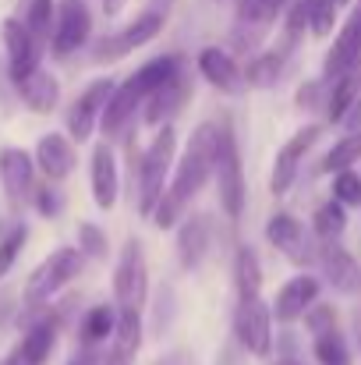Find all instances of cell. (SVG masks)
<instances>
[{
    "mask_svg": "<svg viewBox=\"0 0 361 365\" xmlns=\"http://www.w3.org/2000/svg\"><path fill=\"white\" fill-rule=\"evenodd\" d=\"M216 135L220 128L216 124H199L184 145V156L174 163V174H170V185L163 192V199L156 202L152 210V224L159 231H170L177 227V220H184V210L188 202L206 188V181L213 178V163H216Z\"/></svg>",
    "mask_w": 361,
    "mask_h": 365,
    "instance_id": "1",
    "label": "cell"
},
{
    "mask_svg": "<svg viewBox=\"0 0 361 365\" xmlns=\"http://www.w3.org/2000/svg\"><path fill=\"white\" fill-rule=\"evenodd\" d=\"M174 156H177V131L170 124H159L156 138L145 145L138 163H131V174H138V213L142 217H152L156 202L163 199L174 163H177Z\"/></svg>",
    "mask_w": 361,
    "mask_h": 365,
    "instance_id": "2",
    "label": "cell"
},
{
    "mask_svg": "<svg viewBox=\"0 0 361 365\" xmlns=\"http://www.w3.org/2000/svg\"><path fill=\"white\" fill-rule=\"evenodd\" d=\"M213 181L220 206L231 220H241L244 202H248V185H244V167H241V149L231 128H220L216 135V163H213Z\"/></svg>",
    "mask_w": 361,
    "mask_h": 365,
    "instance_id": "3",
    "label": "cell"
},
{
    "mask_svg": "<svg viewBox=\"0 0 361 365\" xmlns=\"http://www.w3.org/2000/svg\"><path fill=\"white\" fill-rule=\"evenodd\" d=\"M78 273H82V252L71 248V245L53 248V252L32 269V277L25 280V305H28V309L46 305V302H50L61 287H68Z\"/></svg>",
    "mask_w": 361,
    "mask_h": 365,
    "instance_id": "4",
    "label": "cell"
},
{
    "mask_svg": "<svg viewBox=\"0 0 361 365\" xmlns=\"http://www.w3.org/2000/svg\"><path fill=\"white\" fill-rule=\"evenodd\" d=\"M145 298H149V262H145L142 242L131 238L120 248V259L114 266V305L138 312Z\"/></svg>",
    "mask_w": 361,
    "mask_h": 365,
    "instance_id": "5",
    "label": "cell"
},
{
    "mask_svg": "<svg viewBox=\"0 0 361 365\" xmlns=\"http://www.w3.org/2000/svg\"><path fill=\"white\" fill-rule=\"evenodd\" d=\"M234 334L238 341L258 359H266L273 351V309L262 302V294H244L238 298V312H234Z\"/></svg>",
    "mask_w": 361,
    "mask_h": 365,
    "instance_id": "6",
    "label": "cell"
},
{
    "mask_svg": "<svg viewBox=\"0 0 361 365\" xmlns=\"http://www.w3.org/2000/svg\"><path fill=\"white\" fill-rule=\"evenodd\" d=\"M89 32H93V14H89L85 0H61L57 4V21H53V36H50L53 57L64 61L75 50H82Z\"/></svg>",
    "mask_w": 361,
    "mask_h": 365,
    "instance_id": "7",
    "label": "cell"
},
{
    "mask_svg": "<svg viewBox=\"0 0 361 365\" xmlns=\"http://www.w3.org/2000/svg\"><path fill=\"white\" fill-rule=\"evenodd\" d=\"M319 135H323V124H305V128H298L280 149H276V160H273V178H269V192L273 195H283L291 185H294V178H298V167H301V160H305V153L319 142Z\"/></svg>",
    "mask_w": 361,
    "mask_h": 365,
    "instance_id": "8",
    "label": "cell"
},
{
    "mask_svg": "<svg viewBox=\"0 0 361 365\" xmlns=\"http://www.w3.org/2000/svg\"><path fill=\"white\" fill-rule=\"evenodd\" d=\"M163 14L159 11H145V14H138L127 29H120L117 36H107V39H100L96 43V61L103 64V61H120V57H127L131 50H138V46H145V43H152L159 32H163Z\"/></svg>",
    "mask_w": 361,
    "mask_h": 365,
    "instance_id": "9",
    "label": "cell"
},
{
    "mask_svg": "<svg viewBox=\"0 0 361 365\" xmlns=\"http://www.w3.org/2000/svg\"><path fill=\"white\" fill-rule=\"evenodd\" d=\"M0 36H4V50H7V71L14 82H21L25 75H32L39 68L43 46L36 43V36L28 32V25L21 18H4Z\"/></svg>",
    "mask_w": 361,
    "mask_h": 365,
    "instance_id": "10",
    "label": "cell"
},
{
    "mask_svg": "<svg viewBox=\"0 0 361 365\" xmlns=\"http://www.w3.org/2000/svg\"><path fill=\"white\" fill-rule=\"evenodd\" d=\"M110 93H114V82L110 78H96L71 103V110H68V135H71V142H89L93 138V131H96V124L103 118V107H107Z\"/></svg>",
    "mask_w": 361,
    "mask_h": 365,
    "instance_id": "11",
    "label": "cell"
},
{
    "mask_svg": "<svg viewBox=\"0 0 361 365\" xmlns=\"http://www.w3.org/2000/svg\"><path fill=\"white\" fill-rule=\"evenodd\" d=\"M0 185H4V195L7 202L21 206V202H32V192H36V156L11 145L0 153Z\"/></svg>",
    "mask_w": 361,
    "mask_h": 365,
    "instance_id": "12",
    "label": "cell"
},
{
    "mask_svg": "<svg viewBox=\"0 0 361 365\" xmlns=\"http://www.w3.org/2000/svg\"><path fill=\"white\" fill-rule=\"evenodd\" d=\"M188 100H192V78H188L184 68H181L174 78H167L156 93L145 96L142 118H145V124H156V128H159V124H170V118H177Z\"/></svg>",
    "mask_w": 361,
    "mask_h": 365,
    "instance_id": "13",
    "label": "cell"
},
{
    "mask_svg": "<svg viewBox=\"0 0 361 365\" xmlns=\"http://www.w3.org/2000/svg\"><path fill=\"white\" fill-rule=\"evenodd\" d=\"M358 61H361V0L351 7L347 21L340 25V32H337V39H333L330 53H326L323 78L333 82V78H340L347 68H355Z\"/></svg>",
    "mask_w": 361,
    "mask_h": 365,
    "instance_id": "14",
    "label": "cell"
},
{
    "mask_svg": "<svg viewBox=\"0 0 361 365\" xmlns=\"http://www.w3.org/2000/svg\"><path fill=\"white\" fill-rule=\"evenodd\" d=\"M199 75H202L213 89H220V93H227V96H241V93L248 89L241 64L231 57V50H224V46H202V50H199Z\"/></svg>",
    "mask_w": 361,
    "mask_h": 365,
    "instance_id": "15",
    "label": "cell"
},
{
    "mask_svg": "<svg viewBox=\"0 0 361 365\" xmlns=\"http://www.w3.org/2000/svg\"><path fill=\"white\" fill-rule=\"evenodd\" d=\"M319 291H323V284H319L315 277H308V273L291 277V280L276 291L273 319H276V323H298V319H305V312L319 302Z\"/></svg>",
    "mask_w": 361,
    "mask_h": 365,
    "instance_id": "16",
    "label": "cell"
},
{
    "mask_svg": "<svg viewBox=\"0 0 361 365\" xmlns=\"http://www.w3.org/2000/svg\"><path fill=\"white\" fill-rule=\"evenodd\" d=\"M89 185H93V202L100 210H114L117 206V192H120V174H117V160L110 142H96L93 156H89Z\"/></svg>",
    "mask_w": 361,
    "mask_h": 365,
    "instance_id": "17",
    "label": "cell"
},
{
    "mask_svg": "<svg viewBox=\"0 0 361 365\" xmlns=\"http://www.w3.org/2000/svg\"><path fill=\"white\" fill-rule=\"evenodd\" d=\"M36 167H39L50 181H64V178H71L75 167H78V153H75L71 135L46 131V135L36 142Z\"/></svg>",
    "mask_w": 361,
    "mask_h": 365,
    "instance_id": "18",
    "label": "cell"
},
{
    "mask_svg": "<svg viewBox=\"0 0 361 365\" xmlns=\"http://www.w3.org/2000/svg\"><path fill=\"white\" fill-rule=\"evenodd\" d=\"M319 266H323V277H326V284H330L333 291L355 294L361 287V266L344 245H337V242L323 245V248H319Z\"/></svg>",
    "mask_w": 361,
    "mask_h": 365,
    "instance_id": "19",
    "label": "cell"
},
{
    "mask_svg": "<svg viewBox=\"0 0 361 365\" xmlns=\"http://www.w3.org/2000/svg\"><path fill=\"white\" fill-rule=\"evenodd\" d=\"M142 103H145V96L138 93V86H135L131 78H124L120 86H114V93H110V100H107V107H103V118H100L103 135H107V138H120L124 128L135 121V114L142 110Z\"/></svg>",
    "mask_w": 361,
    "mask_h": 365,
    "instance_id": "20",
    "label": "cell"
},
{
    "mask_svg": "<svg viewBox=\"0 0 361 365\" xmlns=\"http://www.w3.org/2000/svg\"><path fill=\"white\" fill-rule=\"evenodd\" d=\"M213 248V220L206 213L199 217H184V224L177 227V259L184 269H199L206 262Z\"/></svg>",
    "mask_w": 361,
    "mask_h": 365,
    "instance_id": "21",
    "label": "cell"
},
{
    "mask_svg": "<svg viewBox=\"0 0 361 365\" xmlns=\"http://www.w3.org/2000/svg\"><path fill=\"white\" fill-rule=\"evenodd\" d=\"M266 238L276 245L294 266H308L312 262V248L305 238V227L291 217V213H273L266 224Z\"/></svg>",
    "mask_w": 361,
    "mask_h": 365,
    "instance_id": "22",
    "label": "cell"
},
{
    "mask_svg": "<svg viewBox=\"0 0 361 365\" xmlns=\"http://www.w3.org/2000/svg\"><path fill=\"white\" fill-rule=\"evenodd\" d=\"M138 348H142V316L135 309H117V327L100 365H135Z\"/></svg>",
    "mask_w": 361,
    "mask_h": 365,
    "instance_id": "23",
    "label": "cell"
},
{
    "mask_svg": "<svg viewBox=\"0 0 361 365\" xmlns=\"http://www.w3.org/2000/svg\"><path fill=\"white\" fill-rule=\"evenodd\" d=\"M283 7H287V0H241L238 7V32L248 29V36H241L238 43L241 46H255L258 43V36L283 14Z\"/></svg>",
    "mask_w": 361,
    "mask_h": 365,
    "instance_id": "24",
    "label": "cell"
},
{
    "mask_svg": "<svg viewBox=\"0 0 361 365\" xmlns=\"http://www.w3.org/2000/svg\"><path fill=\"white\" fill-rule=\"evenodd\" d=\"M18 86V96L21 103L32 110V114H50L57 103H61V82L46 71V68H36L32 75H25Z\"/></svg>",
    "mask_w": 361,
    "mask_h": 365,
    "instance_id": "25",
    "label": "cell"
},
{
    "mask_svg": "<svg viewBox=\"0 0 361 365\" xmlns=\"http://www.w3.org/2000/svg\"><path fill=\"white\" fill-rule=\"evenodd\" d=\"M358 96H361V61L355 64V68H347L340 78L330 82V100H326V107H330V121L344 124L347 110L358 103Z\"/></svg>",
    "mask_w": 361,
    "mask_h": 365,
    "instance_id": "26",
    "label": "cell"
},
{
    "mask_svg": "<svg viewBox=\"0 0 361 365\" xmlns=\"http://www.w3.org/2000/svg\"><path fill=\"white\" fill-rule=\"evenodd\" d=\"M287 57H291L287 46H283V50L255 53V57L248 61V68H244V82L255 86V89H273V86L283 78V71H287Z\"/></svg>",
    "mask_w": 361,
    "mask_h": 365,
    "instance_id": "27",
    "label": "cell"
},
{
    "mask_svg": "<svg viewBox=\"0 0 361 365\" xmlns=\"http://www.w3.org/2000/svg\"><path fill=\"white\" fill-rule=\"evenodd\" d=\"M53 344H57V323H53V319H39V323L28 327L25 337L18 341V348H21V355H25V362L28 365L46 362L50 351H53Z\"/></svg>",
    "mask_w": 361,
    "mask_h": 365,
    "instance_id": "28",
    "label": "cell"
},
{
    "mask_svg": "<svg viewBox=\"0 0 361 365\" xmlns=\"http://www.w3.org/2000/svg\"><path fill=\"white\" fill-rule=\"evenodd\" d=\"M181 71V57H174V53H163V57H152V61H145L135 75H127L135 86H138V93L142 96H149V93H156L167 78H174Z\"/></svg>",
    "mask_w": 361,
    "mask_h": 365,
    "instance_id": "29",
    "label": "cell"
},
{
    "mask_svg": "<svg viewBox=\"0 0 361 365\" xmlns=\"http://www.w3.org/2000/svg\"><path fill=\"white\" fill-rule=\"evenodd\" d=\"M114 327H117V309L114 305H93L82 319V344L96 348L100 341L114 337Z\"/></svg>",
    "mask_w": 361,
    "mask_h": 365,
    "instance_id": "30",
    "label": "cell"
},
{
    "mask_svg": "<svg viewBox=\"0 0 361 365\" xmlns=\"http://www.w3.org/2000/svg\"><path fill=\"white\" fill-rule=\"evenodd\" d=\"M234 284H238V298L244 294H262V266H258V255L244 245L234 255Z\"/></svg>",
    "mask_w": 361,
    "mask_h": 365,
    "instance_id": "31",
    "label": "cell"
},
{
    "mask_svg": "<svg viewBox=\"0 0 361 365\" xmlns=\"http://www.w3.org/2000/svg\"><path fill=\"white\" fill-rule=\"evenodd\" d=\"M355 163H361V131H351L344 135L323 160V170L326 174H340V170H351Z\"/></svg>",
    "mask_w": 361,
    "mask_h": 365,
    "instance_id": "32",
    "label": "cell"
},
{
    "mask_svg": "<svg viewBox=\"0 0 361 365\" xmlns=\"http://www.w3.org/2000/svg\"><path fill=\"white\" fill-rule=\"evenodd\" d=\"M312 227H315V235H319L323 242H337V238L344 235V227H347V213H344V206H340L337 199L323 202V206L315 210V217H312Z\"/></svg>",
    "mask_w": 361,
    "mask_h": 365,
    "instance_id": "33",
    "label": "cell"
},
{
    "mask_svg": "<svg viewBox=\"0 0 361 365\" xmlns=\"http://www.w3.org/2000/svg\"><path fill=\"white\" fill-rule=\"evenodd\" d=\"M312 355H315V362H323V365L351 362V351H347V341H344L340 330H326V334L312 337Z\"/></svg>",
    "mask_w": 361,
    "mask_h": 365,
    "instance_id": "34",
    "label": "cell"
},
{
    "mask_svg": "<svg viewBox=\"0 0 361 365\" xmlns=\"http://www.w3.org/2000/svg\"><path fill=\"white\" fill-rule=\"evenodd\" d=\"M78 252L89 255V259H107V255H110L107 231H103L100 224H93V220H82V224H78Z\"/></svg>",
    "mask_w": 361,
    "mask_h": 365,
    "instance_id": "35",
    "label": "cell"
},
{
    "mask_svg": "<svg viewBox=\"0 0 361 365\" xmlns=\"http://www.w3.org/2000/svg\"><path fill=\"white\" fill-rule=\"evenodd\" d=\"M25 242H28V227H25V224H14V227L0 238V280H4V277L11 273V266L18 262Z\"/></svg>",
    "mask_w": 361,
    "mask_h": 365,
    "instance_id": "36",
    "label": "cell"
},
{
    "mask_svg": "<svg viewBox=\"0 0 361 365\" xmlns=\"http://www.w3.org/2000/svg\"><path fill=\"white\" fill-rule=\"evenodd\" d=\"M333 199L340 206H361V174L355 167L333 174Z\"/></svg>",
    "mask_w": 361,
    "mask_h": 365,
    "instance_id": "37",
    "label": "cell"
},
{
    "mask_svg": "<svg viewBox=\"0 0 361 365\" xmlns=\"http://www.w3.org/2000/svg\"><path fill=\"white\" fill-rule=\"evenodd\" d=\"M337 4L333 0H312V7H308V29H312V36H330L333 32V25H337Z\"/></svg>",
    "mask_w": 361,
    "mask_h": 365,
    "instance_id": "38",
    "label": "cell"
},
{
    "mask_svg": "<svg viewBox=\"0 0 361 365\" xmlns=\"http://www.w3.org/2000/svg\"><path fill=\"white\" fill-rule=\"evenodd\" d=\"M305 327H308V334L312 337H319V334H326V330H337V312H333V305H312L308 312H305Z\"/></svg>",
    "mask_w": 361,
    "mask_h": 365,
    "instance_id": "39",
    "label": "cell"
},
{
    "mask_svg": "<svg viewBox=\"0 0 361 365\" xmlns=\"http://www.w3.org/2000/svg\"><path fill=\"white\" fill-rule=\"evenodd\" d=\"M32 202H36V210H39L43 217H57L61 206H64V195L46 185V188H36V192H32Z\"/></svg>",
    "mask_w": 361,
    "mask_h": 365,
    "instance_id": "40",
    "label": "cell"
},
{
    "mask_svg": "<svg viewBox=\"0 0 361 365\" xmlns=\"http://www.w3.org/2000/svg\"><path fill=\"white\" fill-rule=\"evenodd\" d=\"M330 89V82L323 78V82H308V86H301V93H298V103L305 107V110H315V107H326V100H323V93Z\"/></svg>",
    "mask_w": 361,
    "mask_h": 365,
    "instance_id": "41",
    "label": "cell"
},
{
    "mask_svg": "<svg viewBox=\"0 0 361 365\" xmlns=\"http://www.w3.org/2000/svg\"><path fill=\"white\" fill-rule=\"evenodd\" d=\"M344 128H351V131H361V96H358V103L347 110V118H344Z\"/></svg>",
    "mask_w": 361,
    "mask_h": 365,
    "instance_id": "42",
    "label": "cell"
},
{
    "mask_svg": "<svg viewBox=\"0 0 361 365\" xmlns=\"http://www.w3.org/2000/svg\"><path fill=\"white\" fill-rule=\"evenodd\" d=\"M0 365H28V362H25V355H21V348L14 344V348H11V351H7V355L0 359Z\"/></svg>",
    "mask_w": 361,
    "mask_h": 365,
    "instance_id": "43",
    "label": "cell"
},
{
    "mask_svg": "<svg viewBox=\"0 0 361 365\" xmlns=\"http://www.w3.org/2000/svg\"><path fill=\"white\" fill-rule=\"evenodd\" d=\"M156 365H188L184 362V355H181V351H174V355H167V359H159V362Z\"/></svg>",
    "mask_w": 361,
    "mask_h": 365,
    "instance_id": "44",
    "label": "cell"
},
{
    "mask_svg": "<svg viewBox=\"0 0 361 365\" xmlns=\"http://www.w3.org/2000/svg\"><path fill=\"white\" fill-rule=\"evenodd\" d=\"M96 362H100V359H93V355L85 351V355H75V359H71L68 365H96Z\"/></svg>",
    "mask_w": 361,
    "mask_h": 365,
    "instance_id": "45",
    "label": "cell"
},
{
    "mask_svg": "<svg viewBox=\"0 0 361 365\" xmlns=\"http://www.w3.org/2000/svg\"><path fill=\"white\" fill-rule=\"evenodd\" d=\"M103 7H107V14H117L120 7H124V0H103Z\"/></svg>",
    "mask_w": 361,
    "mask_h": 365,
    "instance_id": "46",
    "label": "cell"
},
{
    "mask_svg": "<svg viewBox=\"0 0 361 365\" xmlns=\"http://www.w3.org/2000/svg\"><path fill=\"white\" fill-rule=\"evenodd\" d=\"M269 365H301L298 359H276V362H269Z\"/></svg>",
    "mask_w": 361,
    "mask_h": 365,
    "instance_id": "47",
    "label": "cell"
},
{
    "mask_svg": "<svg viewBox=\"0 0 361 365\" xmlns=\"http://www.w3.org/2000/svg\"><path fill=\"white\" fill-rule=\"evenodd\" d=\"M333 4H337V7H344V4H347V0H333Z\"/></svg>",
    "mask_w": 361,
    "mask_h": 365,
    "instance_id": "48",
    "label": "cell"
}]
</instances>
